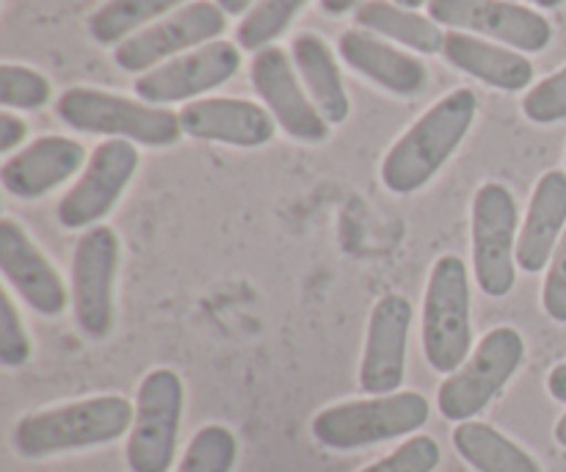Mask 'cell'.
<instances>
[{
    "label": "cell",
    "mask_w": 566,
    "mask_h": 472,
    "mask_svg": "<svg viewBox=\"0 0 566 472\" xmlns=\"http://www.w3.org/2000/svg\"><path fill=\"white\" fill-rule=\"evenodd\" d=\"M182 3L186 0H108L88 17V36L97 44H116L119 48L122 42L144 31L147 22L169 14L171 9Z\"/></svg>",
    "instance_id": "obj_25"
},
{
    "label": "cell",
    "mask_w": 566,
    "mask_h": 472,
    "mask_svg": "<svg viewBox=\"0 0 566 472\" xmlns=\"http://www.w3.org/2000/svg\"><path fill=\"white\" fill-rule=\"evenodd\" d=\"M547 390H551V396L556 398L558 403H566V363L556 365V368L551 370V376H547Z\"/></svg>",
    "instance_id": "obj_34"
},
{
    "label": "cell",
    "mask_w": 566,
    "mask_h": 472,
    "mask_svg": "<svg viewBox=\"0 0 566 472\" xmlns=\"http://www.w3.org/2000/svg\"><path fill=\"white\" fill-rule=\"evenodd\" d=\"M238 462V440L227 426L210 423L191 437L177 472H232Z\"/></svg>",
    "instance_id": "obj_27"
},
{
    "label": "cell",
    "mask_w": 566,
    "mask_h": 472,
    "mask_svg": "<svg viewBox=\"0 0 566 472\" xmlns=\"http://www.w3.org/2000/svg\"><path fill=\"white\" fill-rule=\"evenodd\" d=\"M138 169V149L125 138H108L88 158L81 180L59 202V221L66 230H83L105 219L125 193Z\"/></svg>",
    "instance_id": "obj_12"
},
{
    "label": "cell",
    "mask_w": 566,
    "mask_h": 472,
    "mask_svg": "<svg viewBox=\"0 0 566 472\" xmlns=\"http://www.w3.org/2000/svg\"><path fill=\"white\" fill-rule=\"evenodd\" d=\"M429 398L420 392H392L326 407L315 415L313 437L329 451H359L415 434L429 423Z\"/></svg>",
    "instance_id": "obj_4"
},
{
    "label": "cell",
    "mask_w": 566,
    "mask_h": 472,
    "mask_svg": "<svg viewBox=\"0 0 566 472\" xmlns=\"http://www.w3.org/2000/svg\"><path fill=\"white\" fill-rule=\"evenodd\" d=\"M479 97L473 88H457L431 105L390 147L381 164V182L398 197L420 191L451 160L473 127Z\"/></svg>",
    "instance_id": "obj_1"
},
{
    "label": "cell",
    "mask_w": 566,
    "mask_h": 472,
    "mask_svg": "<svg viewBox=\"0 0 566 472\" xmlns=\"http://www.w3.org/2000/svg\"><path fill=\"white\" fill-rule=\"evenodd\" d=\"M440 442L434 437L418 434L403 442V445H398L392 453H387L385 459H379V462L359 472H434L440 468Z\"/></svg>",
    "instance_id": "obj_29"
},
{
    "label": "cell",
    "mask_w": 566,
    "mask_h": 472,
    "mask_svg": "<svg viewBox=\"0 0 566 472\" xmlns=\"http://www.w3.org/2000/svg\"><path fill=\"white\" fill-rule=\"evenodd\" d=\"M25 136H28L25 122H22L20 116L3 111V114H0V153L9 155L11 149H17L22 141H25Z\"/></svg>",
    "instance_id": "obj_33"
},
{
    "label": "cell",
    "mask_w": 566,
    "mask_h": 472,
    "mask_svg": "<svg viewBox=\"0 0 566 472\" xmlns=\"http://www.w3.org/2000/svg\"><path fill=\"white\" fill-rule=\"evenodd\" d=\"M354 20L365 31L379 33V36L392 39L398 44H407L409 50H418V53L426 55L442 53V42H446L442 28L431 17L403 9V6L392 3V0H365L354 11Z\"/></svg>",
    "instance_id": "obj_23"
},
{
    "label": "cell",
    "mask_w": 566,
    "mask_h": 472,
    "mask_svg": "<svg viewBox=\"0 0 566 472\" xmlns=\"http://www.w3.org/2000/svg\"><path fill=\"white\" fill-rule=\"evenodd\" d=\"M50 81L42 72L20 64L0 66V105L3 108L39 111L50 103Z\"/></svg>",
    "instance_id": "obj_28"
},
{
    "label": "cell",
    "mask_w": 566,
    "mask_h": 472,
    "mask_svg": "<svg viewBox=\"0 0 566 472\" xmlns=\"http://www.w3.org/2000/svg\"><path fill=\"white\" fill-rule=\"evenodd\" d=\"M453 448L475 472H542L528 451L481 420L459 423L453 429Z\"/></svg>",
    "instance_id": "obj_24"
},
{
    "label": "cell",
    "mask_w": 566,
    "mask_h": 472,
    "mask_svg": "<svg viewBox=\"0 0 566 472\" xmlns=\"http://www.w3.org/2000/svg\"><path fill=\"white\" fill-rule=\"evenodd\" d=\"M133 420L136 415L125 396L86 398L22 418L14 426V448L22 459L86 451L122 440L133 429Z\"/></svg>",
    "instance_id": "obj_2"
},
{
    "label": "cell",
    "mask_w": 566,
    "mask_h": 472,
    "mask_svg": "<svg viewBox=\"0 0 566 472\" xmlns=\"http://www.w3.org/2000/svg\"><path fill=\"white\" fill-rule=\"evenodd\" d=\"M304 3L307 0H258L249 9V14H243L241 25H238V44L243 50H252V53L271 48V42L280 39L291 28V22L296 20Z\"/></svg>",
    "instance_id": "obj_26"
},
{
    "label": "cell",
    "mask_w": 566,
    "mask_h": 472,
    "mask_svg": "<svg viewBox=\"0 0 566 472\" xmlns=\"http://www.w3.org/2000/svg\"><path fill=\"white\" fill-rule=\"evenodd\" d=\"M412 302L401 293H387L376 302L368 324L359 387L368 396H392L407 376V343L412 329Z\"/></svg>",
    "instance_id": "obj_15"
},
{
    "label": "cell",
    "mask_w": 566,
    "mask_h": 472,
    "mask_svg": "<svg viewBox=\"0 0 566 472\" xmlns=\"http://www.w3.org/2000/svg\"><path fill=\"white\" fill-rule=\"evenodd\" d=\"M534 6H539V9H558V6L564 3V0H531Z\"/></svg>",
    "instance_id": "obj_39"
},
{
    "label": "cell",
    "mask_w": 566,
    "mask_h": 472,
    "mask_svg": "<svg viewBox=\"0 0 566 472\" xmlns=\"http://www.w3.org/2000/svg\"><path fill=\"white\" fill-rule=\"evenodd\" d=\"M182 133L230 147H263L274 138V116L263 105L238 97L193 99L180 111Z\"/></svg>",
    "instance_id": "obj_17"
},
{
    "label": "cell",
    "mask_w": 566,
    "mask_h": 472,
    "mask_svg": "<svg viewBox=\"0 0 566 472\" xmlns=\"http://www.w3.org/2000/svg\"><path fill=\"white\" fill-rule=\"evenodd\" d=\"M566 230V171L539 177L517 238V265L528 274L547 269Z\"/></svg>",
    "instance_id": "obj_20"
},
{
    "label": "cell",
    "mask_w": 566,
    "mask_h": 472,
    "mask_svg": "<svg viewBox=\"0 0 566 472\" xmlns=\"http://www.w3.org/2000/svg\"><path fill=\"white\" fill-rule=\"evenodd\" d=\"M83 164H86V149L81 141L66 136H42L6 160L0 180L11 197L33 202L64 186Z\"/></svg>",
    "instance_id": "obj_18"
},
{
    "label": "cell",
    "mask_w": 566,
    "mask_h": 472,
    "mask_svg": "<svg viewBox=\"0 0 566 472\" xmlns=\"http://www.w3.org/2000/svg\"><path fill=\"white\" fill-rule=\"evenodd\" d=\"M365 0H321V9H324V14L329 17H343L348 14V11L359 9Z\"/></svg>",
    "instance_id": "obj_35"
},
{
    "label": "cell",
    "mask_w": 566,
    "mask_h": 472,
    "mask_svg": "<svg viewBox=\"0 0 566 472\" xmlns=\"http://www.w3.org/2000/svg\"><path fill=\"white\" fill-rule=\"evenodd\" d=\"M227 28V14L216 0H193L166 20L147 25L114 50V61L125 72H149L177 55L216 42Z\"/></svg>",
    "instance_id": "obj_10"
},
{
    "label": "cell",
    "mask_w": 566,
    "mask_h": 472,
    "mask_svg": "<svg viewBox=\"0 0 566 472\" xmlns=\"http://www.w3.org/2000/svg\"><path fill=\"white\" fill-rule=\"evenodd\" d=\"M186 390L182 379L169 368H155L144 376L136 398V420L127 434V468L130 472H169L175 464Z\"/></svg>",
    "instance_id": "obj_7"
},
{
    "label": "cell",
    "mask_w": 566,
    "mask_h": 472,
    "mask_svg": "<svg viewBox=\"0 0 566 472\" xmlns=\"http://www.w3.org/2000/svg\"><path fill=\"white\" fill-rule=\"evenodd\" d=\"M523 114L534 125H556L566 119V66L547 75L525 94Z\"/></svg>",
    "instance_id": "obj_30"
},
{
    "label": "cell",
    "mask_w": 566,
    "mask_h": 472,
    "mask_svg": "<svg viewBox=\"0 0 566 472\" xmlns=\"http://www.w3.org/2000/svg\"><path fill=\"white\" fill-rule=\"evenodd\" d=\"M55 114L77 133L125 138V141L153 149L175 147L182 136L180 114L175 111L103 92V88H66L55 103Z\"/></svg>",
    "instance_id": "obj_3"
},
{
    "label": "cell",
    "mask_w": 566,
    "mask_h": 472,
    "mask_svg": "<svg viewBox=\"0 0 566 472\" xmlns=\"http://www.w3.org/2000/svg\"><path fill=\"white\" fill-rule=\"evenodd\" d=\"M392 3L403 6V9H420V6H429V0H392Z\"/></svg>",
    "instance_id": "obj_38"
},
{
    "label": "cell",
    "mask_w": 566,
    "mask_h": 472,
    "mask_svg": "<svg viewBox=\"0 0 566 472\" xmlns=\"http://www.w3.org/2000/svg\"><path fill=\"white\" fill-rule=\"evenodd\" d=\"M470 276L457 254H442L429 274L423 298V354L437 374H457L470 359Z\"/></svg>",
    "instance_id": "obj_5"
},
{
    "label": "cell",
    "mask_w": 566,
    "mask_h": 472,
    "mask_svg": "<svg viewBox=\"0 0 566 472\" xmlns=\"http://www.w3.org/2000/svg\"><path fill=\"white\" fill-rule=\"evenodd\" d=\"M343 61L396 97H415L429 86V70L420 59L381 42L370 31H346L337 42Z\"/></svg>",
    "instance_id": "obj_19"
},
{
    "label": "cell",
    "mask_w": 566,
    "mask_h": 472,
    "mask_svg": "<svg viewBox=\"0 0 566 472\" xmlns=\"http://www.w3.org/2000/svg\"><path fill=\"white\" fill-rule=\"evenodd\" d=\"M556 442L562 448H566V415L556 423Z\"/></svg>",
    "instance_id": "obj_37"
},
{
    "label": "cell",
    "mask_w": 566,
    "mask_h": 472,
    "mask_svg": "<svg viewBox=\"0 0 566 472\" xmlns=\"http://www.w3.org/2000/svg\"><path fill=\"white\" fill-rule=\"evenodd\" d=\"M542 307L556 324H566V230L553 252L551 265H547L545 287H542Z\"/></svg>",
    "instance_id": "obj_32"
},
{
    "label": "cell",
    "mask_w": 566,
    "mask_h": 472,
    "mask_svg": "<svg viewBox=\"0 0 566 472\" xmlns=\"http://www.w3.org/2000/svg\"><path fill=\"white\" fill-rule=\"evenodd\" d=\"M429 17L437 25L495 39L520 53H542L553 42L551 20L514 0H429Z\"/></svg>",
    "instance_id": "obj_9"
},
{
    "label": "cell",
    "mask_w": 566,
    "mask_h": 472,
    "mask_svg": "<svg viewBox=\"0 0 566 472\" xmlns=\"http://www.w3.org/2000/svg\"><path fill=\"white\" fill-rule=\"evenodd\" d=\"M442 55L464 75L501 92H523L534 81V64L520 50L492 44L490 39L473 36V33L448 31Z\"/></svg>",
    "instance_id": "obj_21"
},
{
    "label": "cell",
    "mask_w": 566,
    "mask_h": 472,
    "mask_svg": "<svg viewBox=\"0 0 566 472\" xmlns=\"http://www.w3.org/2000/svg\"><path fill=\"white\" fill-rule=\"evenodd\" d=\"M517 199L501 182H484L473 199V271L492 298L512 293L517 282Z\"/></svg>",
    "instance_id": "obj_8"
},
{
    "label": "cell",
    "mask_w": 566,
    "mask_h": 472,
    "mask_svg": "<svg viewBox=\"0 0 566 472\" xmlns=\"http://www.w3.org/2000/svg\"><path fill=\"white\" fill-rule=\"evenodd\" d=\"M252 86L287 136L304 144H321L329 138V122L310 99L285 50L271 44L254 53Z\"/></svg>",
    "instance_id": "obj_14"
},
{
    "label": "cell",
    "mask_w": 566,
    "mask_h": 472,
    "mask_svg": "<svg viewBox=\"0 0 566 472\" xmlns=\"http://www.w3.org/2000/svg\"><path fill=\"white\" fill-rule=\"evenodd\" d=\"M293 66L307 88L310 99L321 111L329 125H343L352 114V99H348L346 83L335 64L329 44L318 33H298L291 44Z\"/></svg>",
    "instance_id": "obj_22"
},
{
    "label": "cell",
    "mask_w": 566,
    "mask_h": 472,
    "mask_svg": "<svg viewBox=\"0 0 566 472\" xmlns=\"http://www.w3.org/2000/svg\"><path fill=\"white\" fill-rule=\"evenodd\" d=\"M0 271L22 302L44 318L66 310L64 280L14 219L0 221Z\"/></svg>",
    "instance_id": "obj_16"
},
{
    "label": "cell",
    "mask_w": 566,
    "mask_h": 472,
    "mask_svg": "<svg viewBox=\"0 0 566 472\" xmlns=\"http://www.w3.org/2000/svg\"><path fill=\"white\" fill-rule=\"evenodd\" d=\"M525 359V340L514 326H497L486 332L468 363L442 381L437 392L442 418L451 423H468L484 412L497 392L509 385Z\"/></svg>",
    "instance_id": "obj_6"
},
{
    "label": "cell",
    "mask_w": 566,
    "mask_h": 472,
    "mask_svg": "<svg viewBox=\"0 0 566 472\" xmlns=\"http://www.w3.org/2000/svg\"><path fill=\"white\" fill-rule=\"evenodd\" d=\"M216 3L221 6V11H224L227 17H241L249 14V9H252L258 0H216Z\"/></svg>",
    "instance_id": "obj_36"
},
{
    "label": "cell",
    "mask_w": 566,
    "mask_h": 472,
    "mask_svg": "<svg viewBox=\"0 0 566 472\" xmlns=\"http://www.w3.org/2000/svg\"><path fill=\"white\" fill-rule=\"evenodd\" d=\"M514 3H517V0H514Z\"/></svg>",
    "instance_id": "obj_40"
},
{
    "label": "cell",
    "mask_w": 566,
    "mask_h": 472,
    "mask_svg": "<svg viewBox=\"0 0 566 472\" xmlns=\"http://www.w3.org/2000/svg\"><path fill=\"white\" fill-rule=\"evenodd\" d=\"M31 359V337L22 324L17 304L9 291L0 293V365L22 368Z\"/></svg>",
    "instance_id": "obj_31"
},
{
    "label": "cell",
    "mask_w": 566,
    "mask_h": 472,
    "mask_svg": "<svg viewBox=\"0 0 566 472\" xmlns=\"http://www.w3.org/2000/svg\"><path fill=\"white\" fill-rule=\"evenodd\" d=\"M241 66V50L238 44L216 39L202 48L182 53L155 70L144 72L136 81V94L149 105L186 103L199 97L210 88L224 86Z\"/></svg>",
    "instance_id": "obj_13"
},
{
    "label": "cell",
    "mask_w": 566,
    "mask_h": 472,
    "mask_svg": "<svg viewBox=\"0 0 566 472\" xmlns=\"http://www.w3.org/2000/svg\"><path fill=\"white\" fill-rule=\"evenodd\" d=\"M119 271V238L111 227H88L72 258V307L81 332L103 340L114 329V285Z\"/></svg>",
    "instance_id": "obj_11"
}]
</instances>
